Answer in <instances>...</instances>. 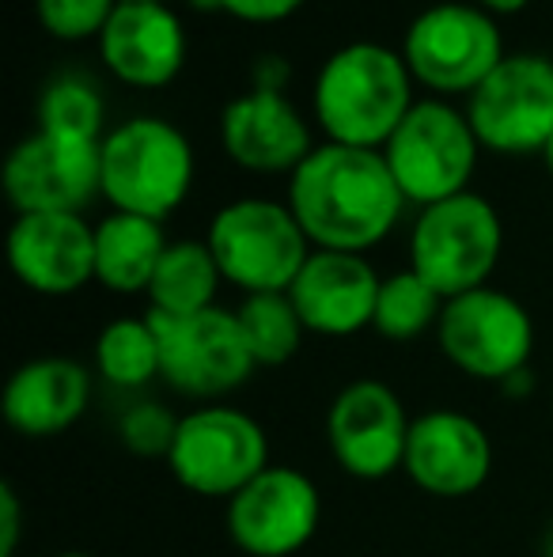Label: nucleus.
Wrapping results in <instances>:
<instances>
[{"instance_id": "a878e982", "label": "nucleus", "mask_w": 553, "mask_h": 557, "mask_svg": "<svg viewBox=\"0 0 553 557\" xmlns=\"http://www.w3.org/2000/svg\"><path fill=\"white\" fill-rule=\"evenodd\" d=\"M106 103L99 96L96 81L80 73H61L38 96V129L65 133L80 140H103Z\"/></svg>"}, {"instance_id": "f03ea898", "label": "nucleus", "mask_w": 553, "mask_h": 557, "mask_svg": "<svg viewBox=\"0 0 553 557\" xmlns=\"http://www.w3.org/2000/svg\"><path fill=\"white\" fill-rule=\"evenodd\" d=\"M414 84L402 50L361 38L323 61L311 84V114L334 145L379 152L414 111Z\"/></svg>"}, {"instance_id": "b1692460", "label": "nucleus", "mask_w": 553, "mask_h": 557, "mask_svg": "<svg viewBox=\"0 0 553 557\" xmlns=\"http://www.w3.org/2000/svg\"><path fill=\"white\" fill-rule=\"evenodd\" d=\"M239 331L247 337L254 364L259 368H280L300 352L303 345V326L300 311H296L292 296L288 293H259L243 296V304L236 308Z\"/></svg>"}, {"instance_id": "20e7f679", "label": "nucleus", "mask_w": 553, "mask_h": 557, "mask_svg": "<svg viewBox=\"0 0 553 557\" xmlns=\"http://www.w3.org/2000/svg\"><path fill=\"white\" fill-rule=\"evenodd\" d=\"M402 58L417 84L436 99H470L508 58L501 23L474 0H440L410 20Z\"/></svg>"}, {"instance_id": "dca6fc26", "label": "nucleus", "mask_w": 553, "mask_h": 557, "mask_svg": "<svg viewBox=\"0 0 553 557\" xmlns=\"http://www.w3.org/2000/svg\"><path fill=\"white\" fill-rule=\"evenodd\" d=\"M402 470L420 493L458 500L478 493L493 470L489 433L458 410H428L414 418Z\"/></svg>"}, {"instance_id": "7c9ffc66", "label": "nucleus", "mask_w": 553, "mask_h": 557, "mask_svg": "<svg viewBox=\"0 0 553 557\" xmlns=\"http://www.w3.org/2000/svg\"><path fill=\"white\" fill-rule=\"evenodd\" d=\"M288 81H292V65L280 53H266L251 73V88H266V91H285Z\"/></svg>"}, {"instance_id": "bb28decb", "label": "nucleus", "mask_w": 553, "mask_h": 557, "mask_svg": "<svg viewBox=\"0 0 553 557\" xmlns=\"http://www.w3.org/2000/svg\"><path fill=\"white\" fill-rule=\"evenodd\" d=\"M178 421L175 413L163 403H152V398H137L134 406H126L118 418V436L122 444L129 447L140 459H163L167 462L171 447H175L178 436Z\"/></svg>"}, {"instance_id": "2f4dec72", "label": "nucleus", "mask_w": 553, "mask_h": 557, "mask_svg": "<svg viewBox=\"0 0 553 557\" xmlns=\"http://www.w3.org/2000/svg\"><path fill=\"white\" fill-rule=\"evenodd\" d=\"M478 8H486L493 20H504V15H519L527 8V0H474Z\"/></svg>"}, {"instance_id": "4468645a", "label": "nucleus", "mask_w": 553, "mask_h": 557, "mask_svg": "<svg viewBox=\"0 0 553 557\" xmlns=\"http://www.w3.org/2000/svg\"><path fill=\"white\" fill-rule=\"evenodd\" d=\"M410 425L414 418L394 395V387H387L384 380H353L330 403L326 441L345 474L379 482L406 462Z\"/></svg>"}, {"instance_id": "4be33fe9", "label": "nucleus", "mask_w": 553, "mask_h": 557, "mask_svg": "<svg viewBox=\"0 0 553 557\" xmlns=\"http://www.w3.org/2000/svg\"><path fill=\"white\" fill-rule=\"evenodd\" d=\"M224 285V273L216 265L205 239L171 243L148 285V304L155 315H193V311L216 308V293Z\"/></svg>"}, {"instance_id": "cd10ccee", "label": "nucleus", "mask_w": 553, "mask_h": 557, "mask_svg": "<svg viewBox=\"0 0 553 557\" xmlns=\"http://www.w3.org/2000/svg\"><path fill=\"white\" fill-rule=\"evenodd\" d=\"M118 0H35V15L42 30L58 42H88L103 35Z\"/></svg>"}, {"instance_id": "5701e85b", "label": "nucleus", "mask_w": 553, "mask_h": 557, "mask_svg": "<svg viewBox=\"0 0 553 557\" xmlns=\"http://www.w3.org/2000/svg\"><path fill=\"white\" fill-rule=\"evenodd\" d=\"M96 372L118 391H144L160 380V337L152 319H111L96 337Z\"/></svg>"}, {"instance_id": "423d86ee", "label": "nucleus", "mask_w": 553, "mask_h": 557, "mask_svg": "<svg viewBox=\"0 0 553 557\" xmlns=\"http://www.w3.org/2000/svg\"><path fill=\"white\" fill-rule=\"evenodd\" d=\"M379 152H384L406 206L428 209L436 201L470 190L481 140L466 111H458L451 99L428 96L417 99L414 111L402 117L394 137Z\"/></svg>"}, {"instance_id": "f3484780", "label": "nucleus", "mask_w": 553, "mask_h": 557, "mask_svg": "<svg viewBox=\"0 0 553 557\" xmlns=\"http://www.w3.org/2000/svg\"><path fill=\"white\" fill-rule=\"evenodd\" d=\"M99 58L118 84L163 91L186 69V27L171 4H122L99 35Z\"/></svg>"}, {"instance_id": "6e6552de", "label": "nucleus", "mask_w": 553, "mask_h": 557, "mask_svg": "<svg viewBox=\"0 0 553 557\" xmlns=\"http://www.w3.org/2000/svg\"><path fill=\"white\" fill-rule=\"evenodd\" d=\"M167 467L183 490L231 500L269 467V436L251 413L209 403L183 413Z\"/></svg>"}, {"instance_id": "9d476101", "label": "nucleus", "mask_w": 553, "mask_h": 557, "mask_svg": "<svg viewBox=\"0 0 553 557\" xmlns=\"http://www.w3.org/2000/svg\"><path fill=\"white\" fill-rule=\"evenodd\" d=\"M160 380L186 398H224L254 375V357L239 331L236 311L209 308L193 315H155Z\"/></svg>"}, {"instance_id": "6ab92c4d", "label": "nucleus", "mask_w": 553, "mask_h": 557, "mask_svg": "<svg viewBox=\"0 0 553 557\" xmlns=\"http://www.w3.org/2000/svg\"><path fill=\"white\" fill-rule=\"evenodd\" d=\"M379 285H384V277L364 255L311 250L288 296H292L307 334L353 337L376 319Z\"/></svg>"}, {"instance_id": "aec40b11", "label": "nucleus", "mask_w": 553, "mask_h": 557, "mask_svg": "<svg viewBox=\"0 0 553 557\" xmlns=\"http://www.w3.org/2000/svg\"><path fill=\"white\" fill-rule=\"evenodd\" d=\"M91 403V372L73 357H35L4 383L0 410L20 436L50 441L84 418Z\"/></svg>"}, {"instance_id": "c85d7f7f", "label": "nucleus", "mask_w": 553, "mask_h": 557, "mask_svg": "<svg viewBox=\"0 0 553 557\" xmlns=\"http://www.w3.org/2000/svg\"><path fill=\"white\" fill-rule=\"evenodd\" d=\"M303 4H307V0H221V12L239 23H259V27H266V23L292 20Z\"/></svg>"}, {"instance_id": "c9c22d12", "label": "nucleus", "mask_w": 553, "mask_h": 557, "mask_svg": "<svg viewBox=\"0 0 553 557\" xmlns=\"http://www.w3.org/2000/svg\"><path fill=\"white\" fill-rule=\"evenodd\" d=\"M53 557H99V554H88V550H65V554H53Z\"/></svg>"}, {"instance_id": "f8f14e48", "label": "nucleus", "mask_w": 553, "mask_h": 557, "mask_svg": "<svg viewBox=\"0 0 553 557\" xmlns=\"http://www.w3.org/2000/svg\"><path fill=\"white\" fill-rule=\"evenodd\" d=\"M99 145L65 133L35 129L8 152L0 186L15 216L27 213H84L103 198Z\"/></svg>"}, {"instance_id": "a211bd4d", "label": "nucleus", "mask_w": 553, "mask_h": 557, "mask_svg": "<svg viewBox=\"0 0 553 557\" xmlns=\"http://www.w3.org/2000/svg\"><path fill=\"white\" fill-rule=\"evenodd\" d=\"M221 145L236 168L292 175L311 156V125L285 91L251 88L221 111Z\"/></svg>"}, {"instance_id": "7ed1b4c3", "label": "nucleus", "mask_w": 553, "mask_h": 557, "mask_svg": "<svg viewBox=\"0 0 553 557\" xmlns=\"http://www.w3.org/2000/svg\"><path fill=\"white\" fill-rule=\"evenodd\" d=\"M198 156L175 122L155 114L126 117L106 129L99 145L103 198L114 213H134L148 221H167L193 190Z\"/></svg>"}, {"instance_id": "72a5a7b5", "label": "nucleus", "mask_w": 553, "mask_h": 557, "mask_svg": "<svg viewBox=\"0 0 553 557\" xmlns=\"http://www.w3.org/2000/svg\"><path fill=\"white\" fill-rule=\"evenodd\" d=\"M542 163H546V171H550V178H553V137L546 140V148H542Z\"/></svg>"}, {"instance_id": "0eeeda50", "label": "nucleus", "mask_w": 553, "mask_h": 557, "mask_svg": "<svg viewBox=\"0 0 553 557\" xmlns=\"http://www.w3.org/2000/svg\"><path fill=\"white\" fill-rule=\"evenodd\" d=\"M504 250V224L493 201L466 190L420 209L410 227V270L443 300L486 288Z\"/></svg>"}, {"instance_id": "1a4fd4ad", "label": "nucleus", "mask_w": 553, "mask_h": 557, "mask_svg": "<svg viewBox=\"0 0 553 557\" xmlns=\"http://www.w3.org/2000/svg\"><path fill=\"white\" fill-rule=\"evenodd\" d=\"M436 342L443 357L470 380L508 383L527 372L535 352V323L516 296L486 285L443 304Z\"/></svg>"}, {"instance_id": "f257e3e1", "label": "nucleus", "mask_w": 553, "mask_h": 557, "mask_svg": "<svg viewBox=\"0 0 553 557\" xmlns=\"http://www.w3.org/2000/svg\"><path fill=\"white\" fill-rule=\"evenodd\" d=\"M288 209L315 250L364 255L379 247L402 221V198L384 152L376 148L323 145L288 175Z\"/></svg>"}, {"instance_id": "473e14b6", "label": "nucleus", "mask_w": 553, "mask_h": 557, "mask_svg": "<svg viewBox=\"0 0 553 557\" xmlns=\"http://www.w3.org/2000/svg\"><path fill=\"white\" fill-rule=\"evenodd\" d=\"M193 12H221V0H186Z\"/></svg>"}, {"instance_id": "412c9836", "label": "nucleus", "mask_w": 553, "mask_h": 557, "mask_svg": "<svg viewBox=\"0 0 553 557\" xmlns=\"http://www.w3.org/2000/svg\"><path fill=\"white\" fill-rule=\"evenodd\" d=\"M167 235L160 221L134 213H106L96 224V281L106 293L148 296L155 270L167 255Z\"/></svg>"}, {"instance_id": "c756f323", "label": "nucleus", "mask_w": 553, "mask_h": 557, "mask_svg": "<svg viewBox=\"0 0 553 557\" xmlns=\"http://www.w3.org/2000/svg\"><path fill=\"white\" fill-rule=\"evenodd\" d=\"M23 539V505L12 485H0V557H15Z\"/></svg>"}, {"instance_id": "2eb2a0df", "label": "nucleus", "mask_w": 553, "mask_h": 557, "mask_svg": "<svg viewBox=\"0 0 553 557\" xmlns=\"http://www.w3.org/2000/svg\"><path fill=\"white\" fill-rule=\"evenodd\" d=\"M8 265L38 296H73L96 281V227L84 213H27L8 227Z\"/></svg>"}, {"instance_id": "9b49d317", "label": "nucleus", "mask_w": 553, "mask_h": 557, "mask_svg": "<svg viewBox=\"0 0 553 557\" xmlns=\"http://www.w3.org/2000/svg\"><path fill=\"white\" fill-rule=\"evenodd\" d=\"M463 111L486 152L542 156L553 137V58L531 50L508 53Z\"/></svg>"}, {"instance_id": "39448f33", "label": "nucleus", "mask_w": 553, "mask_h": 557, "mask_svg": "<svg viewBox=\"0 0 553 557\" xmlns=\"http://www.w3.org/2000/svg\"><path fill=\"white\" fill-rule=\"evenodd\" d=\"M205 243L224 281L247 296L288 293L315 250L288 201L274 198L228 201L209 221Z\"/></svg>"}, {"instance_id": "f704fd0d", "label": "nucleus", "mask_w": 553, "mask_h": 557, "mask_svg": "<svg viewBox=\"0 0 553 557\" xmlns=\"http://www.w3.org/2000/svg\"><path fill=\"white\" fill-rule=\"evenodd\" d=\"M122 4H175V0H122Z\"/></svg>"}, {"instance_id": "393cba45", "label": "nucleus", "mask_w": 553, "mask_h": 557, "mask_svg": "<svg viewBox=\"0 0 553 557\" xmlns=\"http://www.w3.org/2000/svg\"><path fill=\"white\" fill-rule=\"evenodd\" d=\"M443 304L448 300L406 265V270L384 277V285H379L372 331L379 337H387V342H414V337H420L425 331L440 326Z\"/></svg>"}, {"instance_id": "ddd939ff", "label": "nucleus", "mask_w": 553, "mask_h": 557, "mask_svg": "<svg viewBox=\"0 0 553 557\" xmlns=\"http://www.w3.org/2000/svg\"><path fill=\"white\" fill-rule=\"evenodd\" d=\"M228 539L247 557H292L315 539L323 493L303 470L269 462L228 500Z\"/></svg>"}]
</instances>
